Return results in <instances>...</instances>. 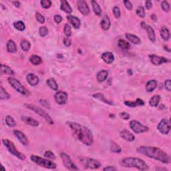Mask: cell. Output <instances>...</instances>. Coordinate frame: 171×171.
Returning a JSON list of instances; mask_svg holds the SVG:
<instances>
[{"mask_svg": "<svg viewBox=\"0 0 171 171\" xmlns=\"http://www.w3.org/2000/svg\"><path fill=\"white\" fill-rule=\"evenodd\" d=\"M120 136L122 138L128 142H132L135 140V136H134V134L127 130H124L123 131H122L120 132Z\"/></svg>", "mask_w": 171, "mask_h": 171, "instance_id": "cell-18", "label": "cell"}, {"mask_svg": "<svg viewBox=\"0 0 171 171\" xmlns=\"http://www.w3.org/2000/svg\"><path fill=\"white\" fill-rule=\"evenodd\" d=\"M40 3H41L42 8H45V9H48L52 5V1L50 0H42Z\"/></svg>", "mask_w": 171, "mask_h": 171, "instance_id": "cell-43", "label": "cell"}, {"mask_svg": "<svg viewBox=\"0 0 171 171\" xmlns=\"http://www.w3.org/2000/svg\"><path fill=\"white\" fill-rule=\"evenodd\" d=\"M136 14H137L139 17H140V18H144L145 16H146L144 8H143L142 6H139L137 8V10H136Z\"/></svg>", "mask_w": 171, "mask_h": 171, "instance_id": "cell-40", "label": "cell"}, {"mask_svg": "<svg viewBox=\"0 0 171 171\" xmlns=\"http://www.w3.org/2000/svg\"><path fill=\"white\" fill-rule=\"evenodd\" d=\"M46 84L51 89H52L53 90L56 91L57 90V89H58V86H57L56 82H55V81L52 78L48 79L46 81Z\"/></svg>", "mask_w": 171, "mask_h": 171, "instance_id": "cell-34", "label": "cell"}, {"mask_svg": "<svg viewBox=\"0 0 171 171\" xmlns=\"http://www.w3.org/2000/svg\"><path fill=\"white\" fill-rule=\"evenodd\" d=\"M7 50L10 53H16L17 51V46L13 40H9L7 43Z\"/></svg>", "mask_w": 171, "mask_h": 171, "instance_id": "cell-29", "label": "cell"}, {"mask_svg": "<svg viewBox=\"0 0 171 171\" xmlns=\"http://www.w3.org/2000/svg\"><path fill=\"white\" fill-rule=\"evenodd\" d=\"M82 162L84 167L91 168V169H97L101 166V164L99 161L94 159H90V158H87L82 160Z\"/></svg>", "mask_w": 171, "mask_h": 171, "instance_id": "cell-11", "label": "cell"}, {"mask_svg": "<svg viewBox=\"0 0 171 171\" xmlns=\"http://www.w3.org/2000/svg\"><path fill=\"white\" fill-rule=\"evenodd\" d=\"M125 105L130 108H134V107L137 106H143L144 105V102L142 100H141L140 98H138L136 99L135 102L132 101H125L124 102Z\"/></svg>", "mask_w": 171, "mask_h": 171, "instance_id": "cell-22", "label": "cell"}, {"mask_svg": "<svg viewBox=\"0 0 171 171\" xmlns=\"http://www.w3.org/2000/svg\"><path fill=\"white\" fill-rule=\"evenodd\" d=\"M2 142H3L4 146L6 147V148L8 149V150L9 151L12 155L15 156V157H16L17 158H18L19 159H20L21 160L25 159V155L17 150V148L14 146V143L12 142H11L10 140H8V139H3V140H2Z\"/></svg>", "mask_w": 171, "mask_h": 171, "instance_id": "cell-6", "label": "cell"}, {"mask_svg": "<svg viewBox=\"0 0 171 171\" xmlns=\"http://www.w3.org/2000/svg\"><path fill=\"white\" fill-rule=\"evenodd\" d=\"M8 82H9V84L12 86L14 88L17 92H18L19 93L21 94H24V95L27 94V90H25V88L23 86V85L21 84L20 82L18 80H17V79L14 78H12V77H10V78H8Z\"/></svg>", "mask_w": 171, "mask_h": 171, "instance_id": "cell-8", "label": "cell"}, {"mask_svg": "<svg viewBox=\"0 0 171 171\" xmlns=\"http://www.w3.org/2000/svg\"><path fill=\"white\" fill-rule=\"evenodd\" d=\"M126 38H127V39L128 40V41L134 44L137 45L141 43V40L140 38L137 37L136 36L134 35V34H129V33L126 34Z\"/></svg>", "mask_w": 171, "mask_h": 171, "instance_id": "cell-23", "label": "cell"}, {"mask_svg": "<svg viewBox=\"0 0 171 171\" xmlns=\"http://www.w3.org/2000/svg\"><path fill=\"white\" fill-rule=\"evenodd\" d=\"M102 59L103 60L104 62L108 64H112L114 60V56L112 52H104L102 54Z\"/></svg>", "mask_w": 171, "mask_h": 171, "instance_id": "cell-17", "label": "cell"}, {"mask_svg": "<svg viewBox=\"0 0 171 171\" xmlns=\"http://www.w3.org/2000/svg\"><path fill=\"white\" fill-rule=\"evenodd\" d=\"M130 128H131L132 131L136 134L142 133L148 131V128L146 126L142 124L136 120H132L130 122Z\"/></svg>", "mask_w": 171, "mask_h": 171, "instance_id": "cell-9", "label": "cell"}, {"mask_svg": "<svg viewBox=\"0 0 171 171\" xmlns=\"http://www.w3.org/2000/svg\"><path fill=\"white\" fill-rule=\"evenodd\" d=\"M10 98V95L8 94L3 87L1 86V91H0V98L1 100H8Z\"/></svg>", "mask_w": 171, "mask_h": 171, "instance_id": "cell-38", "label": "cell"}, {"mask_svg": "<svg viewBox=\"0 0 171 171\" xmlns=\"http://www.w3.org/2000/svg\"><path fill=\"white\" fill-rule=\"evenodd\" d=\"M108 72L106 70H101L97 74V80L99 82H103L104 81L106 80L107 77H108Z\"/></svg>", "mask_w": 171, "mask_h": 171, "instance_id": "cell-27", "label": "cell"}, {"mask_svg": "<svg viewBox=\"0 0 171 171\" xmlns=\"http://www.w3.org/2000/svg\"><path fill=\"white\" fill-rule=\"evenodd\" d=\"M160 100V96L159 95H155L149 100V104L152 107H157L159 104Z\"/></svg>", "mask_w": 171, "mask_h": 171, "instance_id": "cell-30", "label": "cell"}, {"mask_svg": "<svg viewBox=\"0 0 171 171\" xmlns=\"http://www.w3.org/2000/svg\"><path fill=\"white\" fill-rule=\"evenodd\" d=\"M64 44L66 46H70V45H71V40H70L69 38H65V39L64 40Z\"/></svg>", "mask_w": 171, "mask_h": 171, "instance_id": "cell-55", "label": "cell"}, {"mask_svg": "<svg viewBox=\"0 0 171 171\" xmlns=\"http://www.w3.org/2000/svg\"><path fill=\"white\" fill-rule=\"evenodd\" d=\"M92 8L94 12L95 13L96 15H97L98 16H100L102 15V10L100 8V5H98V3L96 1H92Z\"/></svg>", "mask_w": 171, "mask_h": 171, "instance_id": "cell-33", "label": "cell"}, {"mask_svg": "<svg viewBox=\"0 0 171 171\" xmlns=\"http://www.w3.org/2000/svg\"><path fill=\"white\" fill-rule=\"evenodd\" d=\"M161 6H162V10H163L164 12H168L170 11V5H169V3H168L166 1H162Z\"/></svg>", "mask_w": 171, "mask_h": 171, "instance_id": "cell-46", "label": "cell"}, {"mask_svg": "<svg viewBox=\"0 0 171 171\" xmlns=\"http://www.w3.org/2000/svg\"><path fill=\"white\" fill-rule=\"evenodd\" d=\"M160 36H161L162 38L164 40H165V41H168V40H169L170 37V31L166 27H162L160 31Z\"/></svg>", "mask_w": 171, "mask_h": 171, "instance_id": "cell-24", "label": "cell"}, {"mask_svg": "<svg viewBox=\"0 0 171 171\" xmlns=\"http://www.w3.org/2000/svg\"><path fill=\"white\" fill-rule=\"evenodd\" d=\"M137 153L142 154L147 157L159 160L164 164L170 163V156L162 150L153 146H140L136 150Z\"/></svg>", "mask_w": 171, "mask_h": 171, "instance_id": "cell-2", "label": "cell"}, {"mask_svg": "<svg viewBox=\"0 0 171 171\" xmlns=\"http://www.w3.org/2000/svg\"><path fill=\"white\" fill-rule=\"evenodd\" d=\"M151 18L153 19L154 21H157V18H156V16H155V15H153V16H151Z\"/></svg>", "mask_w": 171, "mask_h": 171, "instance_id": "cell-60", "label": "cell"}, {"mask_svg": "<svg viewBox=\"0 0 171 171\" xmlns=\"http://www.w3.org/2000/svg\"><path fill=\"white\" fill-rule=\"evenodd\" d=\"M55 102L58 104H64L67 102L68 94L67 93L63 91H58L55 93L54 96Z\"/></svg>", "mask_w": 171, "mask_h": 171, "instance_id": "cell-12", "label": "cell"}, {"mask_svg": "<svg viewBox=\"0 0 171 171\" xmlns=\"http://www.w3.org/2000/svg\"><path fill=\"white\" fill-rule=\"evenodd\" d=\"M36 20L38 21V22H40V23H43L45 22V18L44 17L42 16L41 14H40V13H36Z\"/></svg>", "mask_w": 171, "mask_h": 171, "instance_id": "cell-49", "label": "cell"}, {"mask_svg": "<svg viewBox=\"0 0 171 171\" xmlns=\"http://www.w3.org/2000/svg\"><path fill=\"white\" fill-rule=\"evenodd\" d=\"M111 151L115 153H120L122 151V149L116 143L112 142V145H111Z\"/></svg>", "mask_w": 171, "mask_h": 171, "instance_id": "cell-41", "label": "cell"}, {"mask_svg": "<svg viewBox=\"0 0 171 171\" xmlns=\"http://www.w3.org/2000/svg\"><path fill=\"white\" fill-rule=\"evenodd\" d=\"M30 159L32 162L37 164L38 165L42 166V167L48 168V169H55L57 166L56 164L54 163V162L52 161H51V160L44 159H43V158L37 157V156L36 155H31L30 157Z\"/></svg>", "mask_w": 171, "mask_h": 171, "instance_id": "cell-4", "label": "cell"}, {"mask_svg": "<svg viewBox=\"0 0 171 171\" xmlns=\"http://www.w3.org/2000/svg\"><path fill=\"white\" fill-rule=\"evenodd\" d=\"M29 61L30 62L34 64V65L37 66L42 62V60L40 56H38L37 55H32L31 56L29 57Z\"/></svg>", "mask_w": 171, "mask_h": 171, "instance_id": "cell-32", "label": "cell"}, {"mask_svg": "<svg viewBox=\"0 0 171 171\" xmlns=\"http://www.w3.org/2000/svg\"><path fill=\"white\" fill-rule=\"evenodd\" d=\"M5 122L8 127H14L16 125V123L15 122L14 119L11 116H8L5 118Z\"/></svg>", "mask_w": 171, "mask_h": 171, "instance_id": "cell-39", "label": "cell"}, {"mask_svg": "<svg viewBox=\"0 0 171 171\" xmlns=\"http://www.w3.org/2000/svg\"><path fill=\"white\" fill-rule=\"evenodd\" d=\"M120 164L122 166L126 168H136L140 170H146L148 169V166L146 162L138 158H124L120 160Z\"/></svg>", "mask_w": 171, "mask_h": 171, "instance_id": "cell-3", "label": "cell"}, {"mask_svg": "<svg viewBox=\"0 0 171 171\" xmlns=\"http://www.w3.org/2000/svg\"><path fill=\"white\" fill-rule=\"evenodd\" d=\"M101 27L102 28L104 29V30H108V29L110 28V18H108V16L107 15H104V16L102 17V19L101 20Z\"/></svg>", "mask_w": 171, "mask_h": 171, "instance_id": "cell-21", "label": "cell"}, {"mask_svg": "<svg viewBox=\"0 0 171 171\" xmlns=\"http://www.w3.org/2000/svg\"><path fill=\"white\" fill-rule=\"evenodd\" d=\"M146 30L147 31V34H148L149 40H150L152 42H155L156 40V35L155 30H154L153 27L150 26V25H146Z\"/></svg>", "mask_w": 171, "mask_h": 171, "instance_id": "cell-25", "label": "cell"}, {"mask_svg": "<svg viewBox=\"0 0 171 171\" xmlns=\"http://www.w3.org/2000/svg\"><path fill=\"white\" fill-rule=\"evenodd\" d=\"M21 120L26 124L32 126V127H38L39 125V122L33 118L29 116H21Z\"/></svg>", "mask_w": 171, "mask_h": 171, "instance_id": "cell-19", "label": "cell"}, {"mask_svg": "<svg viewBox=\"0 0 171 171\" xmlns=\"http://www.w3.org/2000/svg\"><path fill=\"white\" fill-rule=\"evenodd\" d=\"M67 20L71 23V24L73 25L74 28L78 29L79 27H80V25H81L80 20H79V18H77V17L69 15V16H67Z\"/></svg>", "mask_w": 171, "mask_h": 171, "instance_id": "cell-20", "label": "cell"}, {"mask_svg": "<svg viewBox=\"0 0 171 171\" xmlns=\"http://www.w3.org/2000/svg\"><path fill=\"white\" fill-rule=\"evenodd\" d=\"M40 103H41L42 105H43L44 107H46V108H50V104H49L48 102H47L46 100H40Z\"/></svg>", "mask_w": 171, "mask_h": 171, "instance_id": "cell-54", "label": "cell"}, {"mask_svg": "<svg viewBox=\"0 0 171 171\" xmlns=\"http://www.w3.org/2000/svg\"><path fill=\"white\" fill-rule=\"evenodd\" d=\"M103 170H104V171H115V170H116V168L114 167V166H107V167H106V168H104Z\"/></svg>", "mask_w": 171, "mask_h": 171, "instance_id": "cell-56", "label": "cell"}, {"mask_svg": "<svg viewBox=\"0 0 171 171\" xmlns=\"http://www.w3.org/2000/svg\"><path fill=\"white\" fill-rule=\"evenodd\" d=\"M64 34H65V35L67 36V37H70V36H71L72 35L71 27H70L68 23H66V24L64 25Z\"/></svg>", "mask_w": 171, "mask_h": 171, "instance_id": "cell-42", "label": "cell"}, {"mask_svg": "<svg viewBox=\"0 0 171 171\" xmlns=\"http://www.w3.org/2000/svg\"><path fill=\"white\" fill-rule=\"evenodd\" d=\"M93 97L96 98H98V99L102 100V102H104L105 103H108V104H112V103H110V102H109L108 100H106L105 99V98H104V95L102 94H94Z\"/></svg>", "mask_w": 171, "mask_h": 171, "instance_id": "cell-45", "label": "cell"}, {"mask_svg": "<svg viewBox=\"0 0 171 171\" xmlns=\"http://www.w3.org/2000/svg\"><path fill=\"white\" fill-rule=\"evenodd\" d=\"M14 26L19 31H23L25 29V25L22 21H17L14 23Z\"/></svg>", "mask_w": 171, "mask_h": 171, "instance_id": "cell-35", "label": "cell"}, {"mask_svg": "<svg viewBox=\"0 0 171 171\" xmlns=\"http://www.w3.org/2000/svg\"><path fill=\"white\" fill-rule=\"evenodd\" d=\"M61 159L62 160L63 164L65 167L68 170H78L79 168L77 167V166L74 163V162L72 161L71 158L70 157V156L67 155L65 153H62L60 154Z\"/></svg>", "mask_w": 171, "mask_h": 171, "instance_id": "cell-7", "label": "cell"}, {"mask_svg": "<svg viewBox=\"0 0 171 171\" xmlns=\"http://www.w3.org/2000/svg\"><path fill=\"white\" fill-rule=\"evenodd\" d=\"M78 9L80 12L84 16H86L90 14V8L88 5V3L84 0H79L77 1Z\"/></svg>", "mask_w": 171, "mask_h": 171, "instance_id": "cell-13", "label": "cell"}, {"mask_svg": "<svg viewBox=\"0 0 171 171\" xmlns=\"http://www.w3.org/2000/svg\"><path fill=\"white\" fill-rule=\"evenodd\" d=\"M13 4H14V5L15 6V7H16V8H19V7H20V2L18 1H14V2H13Z\"/></svg>", "mask_w": 171, "mask_h": 171, "instance_id": "cell-58", "label": "cell"}, {"mask_svg": "<svg viewBox=\"0 0 171 171\" xmlns=\"http://www.w3.org/2000/svg\"><path fill=\"white\" fill-rule=\"evenodd\" d=\"M149 57L150 59L151 62L153 63L154 65L156 66H159L160 64L167 63L169 62V60H168L167 58H165V57L162 56H159V55H149Z\"/></svg>", "mask_w": 171, "mask_h": 171, "instance_id": "cell-14", "label": "cell"}, {"mask_svg": "<svg viewBox=\"0 0 171 171\" xmlns=\"http://www.w3.org/2000/svg\"><path fill=\"white\" fill-rule=\"evenodd\" d=\"M113 14H114V16H115V18L118 19L120 17V10L118 7L117 6H115V7L113 8Z\"/></svg>", "mask_w": 171, "mask_h": 171, "instance_id": "cell-47", "label": "cell"}, {"mask_svg": "<svg viewBox=\"0 0 171 171\" xmlns=\"http://www.w3.org/2000/svg\"><path fill=\"white\" fill-rule=\"evenodd\" d=\"M39 33L42 37H44L48 34V29L46 26H42L39 29Z\"/></svg>", "mask_w": 171, "mask_h": 171, "instance_id": "cell-44", "label": "cell"}, {"mask_svg": "<svg viewBox=\"0 0 171 171\" xmlns=\"http://www.w3.org/2000/svg\"><path fill=\"white\" fill-rule=\"evenodd\" d=\"M68 124L72 130V134L79 141L87 146L93 144V135L88 128L76 122H68Z\"/></svg>", "mask_w": 171, "mask_h": 171, "instance_id": "cell-1", "label": "cell"}, {"mask_svg": "<svg viewBox=\"0 0 171 171\" xmlns=\"http://www.w3.org/2000/svg\"><path fill=\"white\" fill-rule=\"evenodd\" d=\"M1 74H8V75H14V72L13 71L12 68L8 67L7 66L3 65L1 64Z\"/></svg>", "mask_w": 171, "mask_h": 171, "instance_id": "cell-31", "label": "cell"}, {"mask_svg": "<svg viewBox=\"0 0 171 171\" xmlns=\"http://www.w3.org/2000/svg\"><path fill=\"white\" fill-rule=\"evenodd\" d=\"M125 7L127 8L128 10H132V8H133V5H132V4L131 3V2L130 1H123Z\"/></svg>", "mask_w": 171, "mask_h": 171, "instance_id": "cell-51", "label": "cell"}, {"mask_svg": "<svg viewBox=\"0 0 171 171\" xmlns=\"http://www.w3.org/2000/svg\"><path fill=\"white\" fill-rule=\"evenodd\" d=\"M152 7H153V3H152L151 1H146V8L147 10L151 9Z\"/></svg>", "mask_w": 171, "mask_h": 171, "instance_id": "cell-57", "label": "cell"}, {"mask_svg": "<svg viewBox=\"0 0 171 171\" xmlns=\"http://www.w3.org/2000/svg\"><path fill=\"white\" fill-rule=\"evenodd\" d=\"M61 10L64 11L67 14H70L72 12V9L67 1H61Z\"/></svg>", "mask_w": 171, "mask_h": 171, "instance_id": "cell-28", "label": "cell"}, {"mask_svg": "<svg viewBox=\"0 0 171 171\" xmlns=\"http://www.w3.org/2000/svg\"><path fill=\"white\" fill-rule=\"evenodd\" d=\"M25 106H26V108L30 109V110H31L32 111H34L36 114H38L39 116L42 117L43 118H44L48 124H54V122H53L51 116L46 112V111L43 110L42 108L34 105V104H25Z\"/></svg>", "mask_w": 171, "mask_h": 171, "instance_id": "cell-5", "label": "cell"}, {"mask_svg": "<svg viewBox=\"0 0 171 171\" xmlns=\"http://www.w3.org/2000/svg\"><path fill=\"white\" fill-rule=\"evenodd\" d=\"M14 134L16 137L18 139L19 141L24 146L28 144V139H27V136L23 133L22 132L19 131V130H14Z\"/></svg>", "mask_w": 171, "mask_h": 171, "instance_id": "cell-15", "label": "cell"}, {"mask_svg": "<svg viewBox=\"0 0 171 171\" xmlns=\"http://www.w3.org/2000/svg\"><path fill=\"white\" fill-rule=\"evenodd\" d=\"M44 156H45V157L47 158V159H52V160L55 159V155L52 153V152H51V151H46V153H44Z\"/></svg>", "mask_w": 171, "mask_h": 171, "instance_id": "cell-48", "label": "cell"}, {"mask_svg": "<svg viewBox=\"0 0 171 171\" xmlns=\"http://www.w3.org/2000/svg\"><path fill=\"white\" fill-rule=\"evenodd\" d=\"M164 87H165V89L167 91L170 92L171 90V81L170 79L166 80L165 83H164Z\"/></svg>", "mask_w": 171, "mask_h": 171, "instance_id": "cell-50", "label": "cell"}, {"mask_svg": "<svg viewBox=\"0 0 171 171\" xmlns=\"http://www.w3.org/2000/svg\"><path fill=\"white\" fill-rule=\"evenodd\" d=\"M157 86V82L155 80H152L148 81L146 85V90L148 92H152Z\"/></svg>", "mask_w": 171, "mask_h": 171, "instance_id": "cell-26", "label": "cell"}, {"mask_svg": "<svg viewBox=\"0 0 171 171\" xmlns=\"http://www.w3.org/2000/svg\"><path fill=\"white\" fill-rule=\"evenodd\" d=\"M141 27H142L143 29H146V23H145L144 22V21H142V22H141Z\"/></svg>", "mask_w": 171, "mask_h": 171, "instance_id": "cell-59", "label": "cell"}, {"mask_svg": "<svg viewBox=\"0 0 171 171\" xmlns=\"http://www.w3.org/2000/svg\"><path fill=\"white\" fill-rule=\"evenodd\" d=\"M118 46L120 48L124 49V50H128L130 48L129 43L124 40H120L118 42Z\"/></svg>", "mask_w": 171, "mask_h": 171, "instance_id": "cell-37", "label": "cell"}, {"mask_svg": "<svg viewBox=\"0 0 171 171\" xmlns=\"http://www.w3.org/2000/svg\"><path fill=\"white\" fill-rule=\"evenodd\" d=\"M20 46L21 47V49L24 51V52H27L30 49V43L29 41H27L26 40H23L21 42Z\"/></svg>", "mask_w": 171, "mask_h": 171, "instance_id": "cell-36", "label": "cell"}, {"mask_svg": "<svg viewBox=\"0 0 171 171\" xmlns=\"http://www.w3.org/2000/svg\"><path fill=\"white\" fill-rule=\"evenodd\" d=\"M62 20V18L60 15H55L54 16V21H55L56 23H60Z\"/></svg>", "mask_w": 171, "mask_h": 171, "instance_id": "cell-53", "label": "cell"}, {"mask_svg": "<svg viewBox=\"0 0 171 171\" xmlns=\"http://www.w3.org/2000/svg\"><path fill=\"white\" fill-rule=\"evenodd\" d=\"M26 80L29 85L35 86L39 83V78L34 74H28L26 76Z\"/></svg>", "mask_w": 171, "mask_h": 171, "instance_id": "cell-16", "label": "cell"}, {"mask_svg": "<svg viewBox=\"0 0 171 171\" xmlns=\"http://www.w3.org/2000/svg\"><path fill=\"white\" fill-rule=\"evenodd\" d=\"M158 130L160 133L163 134H167L170 130V122L169 120L164 118L162 119L158 125Z\"/></svg>", "mask_w": 171, "mask_h": 171, "instance_id": "cell-10", "label": "cell"}, {"mask_svg": "<svg viewBox=\"0 0 171 171\" xmlns=\"http://www.w3.org/2000/svg\"><path fill=\"white\" fill-rule=\"evenodd\" d=\"M120 117L122 119L128 120L130 118V114H128L127 112H121L120 114Z\"/></svg>", "mask_w": 171, "mask_h": 171, "instance_id": "cell-52", "label": "cell"}]
</instances>
